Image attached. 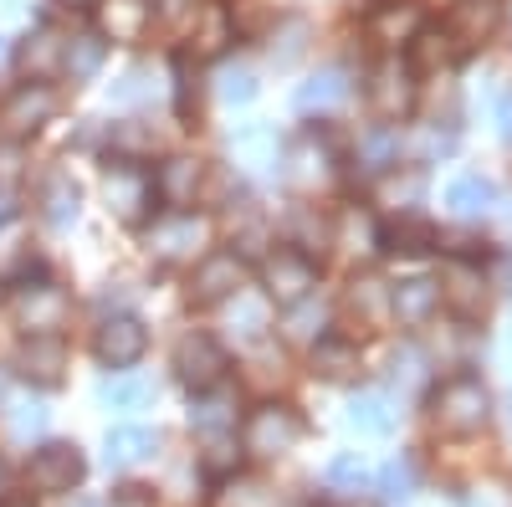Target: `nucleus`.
I'll return each mask as SVG.
<instances>
[{
	"label": "nucleus",
	"mask_w": 512,
	"mask_h": 507,
	"mask_svg": "<svg viewBox=\"0 0 512 507\" xmlns=\"http://www.w3.org/2000/svg\"><path fill=\"white\" fill-rule=\"evenodd\" d=\"M431 415L446 436H477L492 420V390L477 374H451L441 379V390L431 395Z\"/></svg>",
	"instance_id": "f257e3e1"
},
{
	"label": "nucleus",
	"mask_w": 512,
	"mask_h": 507,
	"mask_svg": "<svg viewBox=\"0 0 512 507\" xmlns=\"http://www.w3.org/2000/svg\"><path fill=\"white\" fill-rule=\"evenodd\" d=\"M144 246L169 267H195L210 246V221L195 216V210H169L144 231Z\"/></svg>",
	"instance_id": "f03ea898"
},
{
	"label": "nucleus",
	"mask_w": 512,
	"mask_h": 507,
	"mask_svg": "<svg viewBox=\"0 0 512 507\" xmlns=\"http://www.w3.org/2000/svg\"><path fill=\"white\" fill-rule=\"evenodd\" d=\"M241 441H246L251 456H262V461L287 456V451H297V441H303V415H297L292 405H277V400L256 405L246 415V426H241Z\"/></svg>",
	"instance_id": "7ed1b4c3"
},
{
	"label": "nucleus",
	"mask_w": 512,
	"mask_h": 507,
	"mask_svg": "<svg viewBox=\"0 0 512 507\" xmlns=\"http://www.w3.org/2000/svg\"><path fill=\"white\" fill-rule=\"evenodd\" d=\"M262 287H267V298H277L282 308H292V303H303L308 292L318 287V267L297 246H277V251H267V257H262Z\"/></svg>",
	"instance_id": "20e7f679"
},
{
	"label": "nucleus",
	"mask_w": 512,
	"mask_h": 507,
	"mask_svg": "<svg viewBox=\"0 0 512 507\" xmlns=\"http://www.w3.org/2000/svg\"><path fill=\"white\" fill-rule=\"evenodd\" d=\"M241 287H246V262L236 257V251H205V257L195 262V277H190V303L216 308V303L236 298Z\"/></svg>",
	"instance_id": "39448f33"
},
{
	"label": "nucleus",
	"mask_w": 512,
	"mask_h": 507,
	"mask_svg": "<svg viewBox=\"0 0 512 507\" xmlns=\"http://www.w3.org/2000/svg\"><path fill=\"white\" fill-rule=\"evenodd\" d=\"M57 113V93L47 88V82H21L16 93H6V103H0V134L6 139H31L36 129H47Z\"/></svg>",
	"instance_id": "423d86ee"
},
{
	"label": "nucleus",
	"mask_w": 512,
	"mask_h": 507,
	"mask_svg": "<svg viewBox=\"0 0 512 507\" xmlns=\"http://www.w3.org/2000/svg\"><path fill=\"white\" fill-rule=\"evenodd\" d=\"M11 313H16V323L26 333H62L67 328V313H72V298H67L57 282H36V287H16Z\"/></svg>",
	"instance_id": "0eeeda50"
},
{
	"label": "nucleus",
	"mask_w": 512,
	"mask_h": 507,
	"mask_svg": "<svg viewBox=\"0 0 512 507\" xmlns=\"http://www.w3.org/2000/svg\"><path fill=\"white\" fill-rule=\"evenodd\" d=\"M103 195H108V210L118 221L139 226L149 216V205H154V180L144 175V169H134V159H118L103 175Z\"/></svg>",
	"instance_id": "6e6552de"
},
{
	"label": "nucleus",
	"mask_w": 512,
	"mask_h": 507,
	"mask_svg": "<svg viewBox=\"0 0 512 507\" xmlns=\"http://www.w3.org/2000/svg\"><path fill=\"white\" fill-rule=\"evenodd\" d=\"M82 472H88V461H82V451H77L72 441H52V446H41V451L31 456L26 482H31L36 492H52V497H62V492H72V487L82 482Z\"/></svg>",
	"instance_id": "1a4fd4ad"
},
{
	"label": "nucleus",
	"mask_w": 512,
	"mask_h": 507,
	"mask_svg": "<svg viewBox=\"0 0 512 507\" xmlns=\"http://www.w3.org/2000/svg\"><path fill=\"white\" fill-rule=\"evenodd\" d=\"M415 98H420V88H415V72L410 67H400V62H379L374 67V77H369V108L384 123L410 118L415 113Z\"/></svg>",
	"instance_id": "9d476101"
},
{
	"label": "nucleus",
	"mask_w": 512,
	"mask_h": 507,
	"mask_svg": "<svg viewBox=\"0 0 512 507\" xmlns=\"http://www.w3.org/2000/svg\"><path fill=\"white\" fill-rule=\"evenodd\" d=\"M175 369H180L185 385L200 395V390H210V385L226 379V349L210 333H185L180 349H175Z\"/></svg>",
	"instance_id": "9b49d317"
},
{
	"label": "nucleus",
	"mask_w": 512,
	"mask_h": 507,
	"mask_svg": "<svg viewBox=\"0 0 512 507\" xmlns=\"http://www.w3.org/2000/svg\"><path fill=\"white\" fill-rule=\"evenodd\" d=\"M93 349L108 369H128V364H139L144 349H149V328L134 318V313H118V318H103L98 338H93Z\"/></svg>",
	"instance_id": "f8f14e48"
},
{
	"label": "nucleus",
	"mask_w": 512,
	"mask_h": 507,
	"mask_svg": "<svg viewBox=\"0 0 512 507\" xmlns=\"http://www.w3.org/2000/svg\"><path fill=\"white\" fill-rule=\"evenodd\" d=\"M502 16H507L502 0H451L446 36L456 47H482V41H492V31L502 26Z\"/></svg>",
	"instance_id": "ddd939ff"
},
{
	"label": "nucleus",
	"mask_w": 512,
	"mask_h": 507,
	"mask_svg": "<svg viewBox=\"0 0 512 507\" xmlns=\"http://www.w3.org/2000/svg\"><path fill=\"white\" fill-rule=\"evenodd\" d=\"M154 195L169 200L175 210L195 205V200L205 195V164H200V159H185V154L164 159V164H159V175H154Z\"/></svg>",
	"instance_id": "4468645a"
},
{
	"label": "nucleus",
	"mask_w": 512,
	"mask_h": 507,
	"mask_svg": "<svg viewBox=\"0 0 512 507\" xmlns=\"http://www.w3.org/2000/svg\"><path fill=\"white\" fill-rule=\"evenodd\" d=\"M16 369L31 379V385H57L62 369H67V344L57 333H31L21 354H16Z\"/></svg>",
	"instance_id": "2eb2a0df"
},
{
	"label": "nucleus",
	"mask_w": 512,
	"mask_h": 507,
	"mask_svg": "<svg viewBox=\"0 0 512 507\" xmlns=\"http://www.w3.org/2000/svg\"><path fill=\"white\" fill-rule=\"evenodd\" d=\"M98 26L108 41H144L154 26V6L149 0H98Z\"/></svg>",
	"instance_id": "dca6fc26"
},
{
	"label": "nucleus",
	"mask_w": 512,
	"mask_h": 507,
	"mask_svg": "<svg viewBox=\"0 0 512 507\" xmlns=\"http://www.w3.org/2000/svg\"><path fill=\"white\" fill-rule=\"evenodd\" d=\"M231 303V313H226V328H231V338L241 349H256L267 338V328H272V303L262 298V292H236V298H226Z\"/></svg>",
	"instance_id": "f3484780"
},
{
	"label": "nucleus",
	"mask_w": 512,
	"mask_h": 507,
	"mask_svg": "<svg viewBox=\"0 0 512 507\" xmlns=\"http://www.w3.org/2000/svg\"><path fill=\"white\" fill-rule=\"evenodd\" d=\"M436 308H441V282H431V277H410V282L390 287V318H400L405 328L431 323Z\"/></svg>",
	"instance_id": "a211bd4d"
},
{
	"label": "nucleus",
	"mask_w": 512,
	"mask_h": 507,
	"mask_svg": "<svg viewBox=\"0 0 512 507\" xmlns=\"http://www.w3.org/2000/svg\"><path fill=\"white\" fill-rule=\"evenodd\" d=\"M441 303H451L461 318L487 313V282H482V267H472V262H451L446 277H441Z\"/></svg>",
	"instance_id": "6ab92c4d"
},
{
	"label": "nucleus",
	"mask_w": 512,
	"mask_h": 507,
	"mask_svg": "<svg viewBox=\"0 0 512 507\" xmlns=\"http://www.w3.org/2000/svg\"><path fill=\"white\" fill-rule=\"evenodd\" d=\"M236 420H241V410H236V390H226V385L200 390V400H195V410H190V426H195L200 436H216V441L236 431Z\"/></svg>",
	"instance_id": "aec40b11"
},
{
	"label": "nucleus",
	"mask_w": 512,
	"mask_h": 507,
	"mask_svg": "<svg viewBox=\"0 0 512 507\" xmlns=\"http://www.w3.org/2000/svg\"><path fill=\"white\" fill-rule=\"evenodd\" d=\"M154 446H159V436L144 426H113L103 441V461H108V472H134L154 456Z\"/></svg>",
	"instance_id": "412c9836"
},
{
	"label": "nucleus",
	"mask_w": 512,
	"mask_h": 507,
	"mask_svg": "<svg viewBox=\"0 0 512 507\" xmlns=\"http://www.w3.org/2000/svg\"><path fill=\"white\" fill-rule=\"evenodd\" d=\"M379 246L384 251H405V257H425V251L441 246V231L425 221V216H415V210H405L400 221H390V226L379 231Z\"/></svg>",
	"instance_id": "4be33fe9"
},
{
	"label": "nucleus",
	"mask_w": 512,
	"mask_h": 507,
	"mask_svg": "<svg viewBox=\"0 0 512 507\" xmlns=\"http://www.w3.org/2000/svg\"><path fill=\"white\" fill-rule=\"evenodd\" d=\"M236 159L251 164V169H262V175H282V144H277V129H267V123H246V129L231 139Z\"/></svg>",
	"instance_id": "5701e85b"
},
{
	"label": "nucleus",
	"mask_w": 512,
	"mask_h": 507,
	"mask_svg": "<svg viewBox=\"0 0 512 507\" xmlns=\"http://www.w3.org/2000/svg\"><path fill=\"white\" fill-rule=\"evenodd\" d=\"M446 205H451L456 221H487L492 205H497V190H492V180H482V175H461V180H451Z\"/></svg>",
	"instance_id": "b1692460"
},
{
	"label": "nucleus",
	"mask_w": 512,
	"mask_h": 507,
	"mask_svg": "<svg viewBox=\"0 0 512 507\" xmlns=\"http://www.w3.org/2000/svg\"><path fill=\"white\" fill-rule=\"evenodd\" d=\"M349 98V72L344 67H323L318 77H308L303 88H297V113H328Z\"/></svg>",
	"instance_id": "393cba45"
},
{
	"label": "nucleus",
	"mask_w": 512,
	"mask_h": 507,
	"mask_svg": "<svg viewBox=\"0 0 512 507\" xmlns=\"http://www.w3.org/2000/svg\"><path fill=\"white\" fill-rule=\"evenodd\" d=\"M395 400L390 395H379V390H364V395H354L349 400V431H359V436H390L395 431Z\"/></svg>",
	"instance_id": "a878e982"
},
{
	"label": "nucleus",
	"mask_w": 512,
	"mask_h": 507,
	"mask_svg": "<svg viewBox=\"0 0 512 507\" xmlns=\"http://www.w3.org/2000/svg\"><path fill=\"white\" fill-rule=\"evenodd\" d=\"M287 231H292V241L287 246H297L303 257H313V251H323V246H333V221L323 216L318 205H297L292 216H287Z\"/></svg>",
	"instance_id": "bb28decb"
},
{
	"label": "nucleus",
	"mask_w": 512,
	"mask_h": 507,
	"mask_svg": "<svg viewBox=\"0 0 512 507\" xmlns=\"http://www.w3.org/2000/svg\"><path fill=\"white\" fill-rule=\"evenodd\" d=\"M77 210H82V195H77L72 175H62V169L47 175V185H41V216H47V226L67 231L77 221Z\"/></svg>",
	"instance_id": "cd10ccee"
},
{
	"label": "nucleus",
	"mask_w": 512,
	"mask_h": 507,
	"mask_svg": "<svg viewBox=\"0 0 512 507\" xmlns=\"http://www.w3.org/2000/svg\"><path fill=\"white\" fill-rule=\"evenodd\" d=\"M282 333L292 338V344H308V349H313L318 338H328V303L308 292L303 303H292V308H287V318H282Z\"/></svg>",
	"instance_id": "c85d7f7f"
},
{
	"label": "nucleus",
	"mask_w": 512,
	"mask_h": 507,
	"mask_svg": "<svg viewBox=\"0 0 512 507\" xmlns=\"http://www.w3.org/2000/svg\"><path fill=\"white\" fill-rule=\"evenodd\" d=\"M349 313L359 328H379L384 318H390V287H384L379 277H354L349 287Z\"/></svg>",
	"instance_id": "c756f323"
},
{
	"label": "nucleus",
	"mask_w": 512,
	"mask_h": 507,
	"mask_svg": "<svg viewBox=\"0 0 512 507\" xmlns=\"http://www.w3.org/2000/svg\"><path fill=\"white\" fill-rule=\"evenodd\" d=\"M400 149H405V139H400L395 123H374V129L359 139V164L374 169V175H384V169L400 164Z\"/></svg>",
	"instance_id": "7c9ffc66"
},
{
	"label": "nucleus",
	"mask_w": 512,
	"mask_h": 507,
	"mask_svg": "<svg viewBox=\"0 0 512 507\" xmlns=\"http://www.w3.org/2000/svg\"><path fill=\"white\" fill-rule=\"evenodd\" d=\"M287 164H297V169H282V175L297 180V185H308V180H323L328 169H333V149H328V139L303 134V139H297V149L287 154Z\"/></svg>",
	"instance_id": "2f4dec72"
},
{
	"label": "nucleus",
	"mask_w": 512,
	"mask_h": 507,
	"mask_svg": "<svg viewBox=\"0 0 512 507\" xmlns=\"http://www.w3.org/2000/svg\"><path fill=\"white\" fill-rule=\"evenodd\" d=\"M451 57H456V41L446 36V31H415L410 36V72H441V67H451Z\"/></svg>",
	"instance_id": "473e14b6"
},
{
	"label": "nucleus",
	"mask_w": 512,
	"mask_h": 507,
	"mask_svg": "<svg viewBox=\"0 0 512 507\" xmlns=\"http://www.w3.org/2000/svg\"><path fill=\"white\" fill-rule=\"evenodd\" d=\"M21 72H26L31 82L62 72V36H52V31L26 36V47H21Z\"/></svg>",
	"instance_id": "72a5a7b5"
},
{
	"label": "nucleus",
	"mask_w": 512,
	"mask_h": 507,
	"mask_svg": "<svg viewBox=\"0 0 512 507\" xmlns=\"http://www.w3.org/2000/svg\"><path fill=\"white\" fill-rule=\"evenodd\" d=\"M98 400L108 410H144L154 400V385H149L144 374H113V379H103V385H98Z\"/></svg>",
	"instance_id": "f704fd0d"
},
{
	"label": "nucleus",
	"mask_w": 512,
	"mask_h": 507,
	"mask_svg": "<svg viewBox=\"0 0 512 507\" xmlns=\"http://www.w3.org/2000/svg\"><path fill=\"white\" fill-rule=\"evenodd\" d=\"M354 369H359V349L349 344V338H318V344H313V374L349 379Z\"/></svg>",
	"instance_id": "c9c22d12"
},
{
	"label": "nucleus",
	"mask_w": 512,
	"mask_h": 507,
	"mask_svg": "<svg viewBox=\"0 0 512 507\" xmlns=\"http://www.w3.org/2000/svg\"><path fill=\"white\" fill-rule=\"evenodd\" d=\"M420 31V11L405 6V0H395V6H384L374 16V41H384V47H400V41H410Z\"/></svg>",
	"instance_id": "e433bc0d"
},
{
	"label": "nucleus",
	"mask_w": 512,
	"mask_h": 507,
	"mask_svg": "<svg viewBox=\"0 0 512 507\" xmlns=\"http://www.w3.org/2000/svg\"><path fill=\"white\" fill-rule=\"evenodd\" d=\"M103 67V36H77L72 47H62V72L72 82H88Z\"/></svg>",
	"instance_id": "4c0bfd02"
},
{
	"label": "nucleus",
	"mask_w": 512,
	"mask_h": 507,
	"mask_svg": "<svg viewBox=\"0 0 512 507\" xmlns=\"http://www.w3.org/2000/svg\"><path fill=\"white\" fill-rule=\"evenodd\" d=\"M195 52L200 57H216V52H226V41H231V11L226 6H210V11H200L195 16Z\"/></svg>",
	"instance_id": "58836bf2"
},
{
	"label": "nucleus",
	"mask_w": 512,
	"mask_h": 507,
	"mask_svg": "<svg viewBox=\"0 0 512 507\" xmlns=\"http://www.w3.org/2000/svg\"><path fill=\"white\" fill-rule=\"evenodd\" d=\"M216 507H277V492L262 477H231L216 497Z\"/></svg>",
	"instance_id": "ea45409f"
},
{
	"label": "nucleus",
	"mask_w": 512,
	"mask_h": 507,
	"mask_svg": "<svg viewBox=\"0 0 512 507\" xmlns=\"http://www.w3.org/2000/svg\"><path fill=\"white\" fill-rule=\"evenodd\" d=\"M6 431H11V441H31V436H41V431H47V405H36V400H16V405H6Z\"/></svg>",
	"instance_id": "a19ab883"
},
{
	"label": "nucleus",
	"mask_w": 512,
	"mask_h": 507,
	"mask_svg": "<svg viewBox=\"0 0 512 507\" xmlns=\"http://www.w3.org/2000/svg\"><path fill=\"white\" fill-rule=\"evenodd\" d=\"M415 487H420V472H415V461H410V456H395L390 467L379 472V492L390 497V502H405V497H415Z\"/></svg>",
	"instance_id": "79ce46f5"
},
{
	"label": "nucleus",
	"mask_w": 512,
	"mask_h": 507,
	"mask_svg": "<svg viewBox=\"0 0 512 507\" xmlns=\"http://www.w3.org/2000/svg\"><path fill=\"white\" fill-rule=\"evenodd\" d=\"M216 93H221V103L246 108V103L256 98V72H251V67H221V77H216Z\"/></svg>",
	"instance_id": "37998d69"
},
{
	"label": "nucleus",
	"mask_w": 512,
	"mask_h": 507,
	"mask_svg": "<svg viewBox=\"0 0 512 507\" xmlns=\"http://www.w3.org/2000/svg\"><path fill=\"white\" fill-rule=\"evenodd\" d=\"M154 72L149 67H128L118 82H113V103H154Z\"/></svg>",
	"instance_id": "c03bdc74"
},
{
	"label": "nucleus",
	"mask_w": 512,
	"mask_h": 507,
	"mask_svg": "<svg viewBox=\"0 0 512 507\" xmlns=\"http://www.w3.org/2000/svg\"><path fill=\"white\" fill-rule=\"evenodd\" d=\"M328 482L338 487V492H364L369 487V467L359 456H333L328 461Z\"/></svg>",
	"instance_id": "a18cd8bd"
},
{
	"label": "nucleus",
	"mask_w": 512,
	"mask_h": 507,
	"mask_svg": "<svg viewBox=\"0 0 512 507\" xmlns=\"http://www.w3.org/2000/svg\"><path fill=\"white\" fill-rule=\"evenodd\" d=\"M303 47H308V26H303V21H287V31H282V47L272 41V62H277V67H292L297 57H303Z\"/></svg>",
	"instance_id": "49530a36"
},
{
	"label": "nucleus",
	"mask_w": 512,
	"mask_h": 507,
	"mask_svg": "<svg viewBox=\"0 0 512 507\" xmlns=\"http://www.w3.org/2000/svg\"><path fill=\"white\" fill-rule=\"evenodd\" d=\"M154 149V134H144V129H134V123H118L113 129V154H149Z\"/></svg>",
	"instance_id": "de8ad7c7"
},
{
	"label": "nucleus",
	"mask_w": 512,
	"mask_h": 507,
	"mask_svg": "<svg viewBox=\"0 0 512 507\" xmlns=\"http://www.w3.org/2000/svg\"><path fill=\"white\" fill-rule=\"evenodd\" d=\"M395 385H405V390L425 385V359H420V349H405V354L395 359Z\"/></svg>",
	"instance_id": "09e8293b"
},
{
	"label": "nucleus",
	"mask_w": 512,
	"mask_h": 507,
	"mask_svg": "<svg viewBox=\"0 0 512 507\" xmlns=\"http://www.w3.org/2000/svg\"><path fill=\"white\" fill-rule=\"evenodd\" d=\"M451 149H456V134H451V129H446V134H441V129H425L420 159H436V154H451Z\"/></svg>",
	"instance_id": "8fccbe9b"
},
{
	"label": "nucleus",
	"mask_w": 512,
	"mask_h": 507,
	"mask_svg": "<svg viewBox=\"0 0 512 507\" xmlns=\"http://www.w3.org/2000/svg\"><path fill=\"white\" fill-rule=\"evenodd\" d=\"M154 6V16H164V21H185L190 11H195V0H149Z\"/></svg>",
	"instance_id": "3c124183"
},
{
	"label": "nucleus",
	"mask_w": 512,
	"mask_h": 507,
	"mask_svg": "<svg viewBox=\"0 0 512 507\" xmlns=\"http://www.w3.org/2000/svg\"><path fill=\"white\" fill-rule=\"evenodd\" d=\"M497 134H502V139L512 144V88H507V93L497 98Z\"/></svg>",
	"instance_id": "603ef678"
},
{
	"label": "nucleus",
	"mask_w": 512,
	"mask_h": 507,
	"mask_svg": "<svg viewBox=\"0 0 512 507\" xmlns=\"http://www.w3.org/2000/svg\"><path fill=\"white\" fill-rule=\"evenodd\" d=\"M108 507H149V492L144 487H123V492H113Z\"/></svg>",
	"instance_id": "864d4df0"
},
{
	"label": "nucleus",
	"mask_w": 512,
	"mask_h": 507,
	"mask_svg": "<svg viewBox=\"0 0 512 507\" xmlns=\"http://www.w3.org/2000/svg\"><path fill=\"white\" fill-rule=\"evenodd\" d=\"M11 216H16V205H11V195H6V190H0V226H6Z\"/></svg>",
	"instance_id": "5fc2aeb1"
},
{
	"label": "nucleus",
	"mask_w": 512,
	"mask_h": 507,
	"mask_svg": "<svg viewBox=\"0 0 512 507\" xmlns=\"http://www.w3.org/2000/svg\"><path fill=\"white\" fill-rule=\"evenodd\" d=\"M62 6H93V0H62Z\"/></svg>",
	"instance_id": "6e6d98bb"
},
{
	"label": "nucleus",
	"mask_w": 512,
	"mask_h": 507,
	"mask_svg": "<svg viewBox=\"0 0 512 507\" xmlns=\"http://www.w3.org/2000/svg\"><path fill=\"white\" fill-rule=\"evenodd\" d=\"M0 507H31V502H0Z\"/></svg>",
	"instance_id": "4d7b16f0"
},
{
	"label": "nucleus",
	"mask_w": 512,
	"mask_h": 507,
	"mask_svg": "<svg viewBox=\"0 0 512 507\" xmlns=\"http://www.w3.org/2000/svg\"><path fill=\"white\" fill-rule=\"evenodd\" d=\"M72 507H98V502H72Z\"/></svg>",
	"instance_id": "13d9d810"
},
{
	"label": "nucleus",
	"mask_w": 512,
	"mask_h": 507,
	"mask_svg": "<svg viewBox=\"0 0 512 507\" xmlns=\"http://www.w3.org/2000/svg\"><path fill=\"white\" fill-rule=\"evenodd\" d=\"M379 6H395V0H379Z\"/></svg>",
	"instance_id": "bf43d9fd"
},
{
	"label": "nucleus",
	"mask_w": 512,
	"mask_h": 507,
	"mask_svg": "<svg viewBox=\"0 0 512 507\" xmlns=\"http://www.w3.org/2000/svg\"><path fill=\"white\" fill-rule=\"evenodd\" d=\"M507 415H512V400H507Z\"/></svg>",
	"instance_id": "052dcab7"
},
{
	"label": "nucleus",
	"mask_w": 512,
	"mask_h": 507,
	"mask_svg": "<svg viewBox=\"0 0 512 507\" xmlns=\"http://www.w3.org/2000/svg\"><path fill=\"white\" fill-rule=\"evenodd\" d=\"M502 6H512V0H502Z\"/></svg>",
	"instance_id": "680f3d73"
},
{
	"label": "nucleus",
	"mask_w": 512,
	"mask_h": 507,
	"mask_svg": "<svg viewBox=\"0 0 512 507\" xmlns=\"http://www.w3.org/2000/svg\"><path fill=\"white\" fill-rule=\"evenodd\" d=\"M364 507H369V502H364Z\"/></svg>",
	"instance_id": "e2e57ef3"
}]
</instances>
